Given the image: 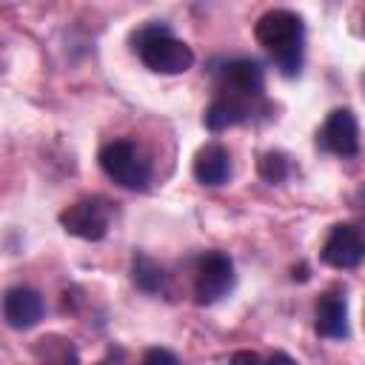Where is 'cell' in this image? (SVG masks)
<instances>
[{
	"label": "cell",
	"mask_w": 365,
	"mask_h": 365,
	"mask_svg": "<svg viewBox=\"0 0 365 365\" xmlns=\"http://www.w3.org/2000/svg\"><path fill=\"white\" fill-rule=\"evenodd\" d=\"M257 43L271 54L274 66L285 77H297L302 68V48H305V23L291 9H271L254 26Z\"/></svg>",
	"instance_id": "cell-1"
},
{
	"label": "cell",
	"mask_w": 365,
	"mask_h": 365,
	"mask_svg": "<svg viewBox=\"0 0 365 365\" xmlns=\"http://www.w3.org/2000/svg\"><path fill=\"white\" fill-rule=\"evenodd\" d=\"M131 43L145 68L157 74H182L194 66V51L188 43L177 40L165 23H145L131 34Z\"/></svg>",
	"instance_id": "cell-2"
},
{
	"label": "cell",
	"mask_w": 365,
	"mask_h": 365,
	"mask_svg": "<svg viewBox=\"0 0 365 365\" xmlns=\"http://www.w3.org/2000/svg\"><path fill=\"white\" fill-rule=\"evenodd\" d=\"M262 94H265V74L257 60L237 57L222 63V68L217 71V97L231 100L257 114L262 106Z\"/></svg>",
	"instance_id": "cell-3"
},
{
	"label": "cell",
	"mask_w": 365,
	"mask_h": 365,
	"mask_svg": "<svg viewBox=\"0 0 365 365\" xmlns=\"http://www.w3.org/2000/svg\"><path fill=\"white\" fill-rule=\"evenodd\" d=\"M100 168L108 180L128 191H143L151 180V163L145 160L143 148L131 140H111L97 154Z\"/></svg>",
	"instance_id": "cell-4"
},
{
	"label": "cell",
	"mask_w": 365,
	"mask_h": 365,
	"mask_svg": "<svg viewBox=\"0 0 365 365\" xmlns=\"http://www.w3.org/2000/svg\"><path fill=\"white\" fill-rule=\"evenodd\" d=\"M60 225L66 234L80 237L86 242H100L111 225V205L106 197H83L60 211Z\"/></svg>",
	"instance_id": "cell-5"
},
{
	"label": "cell",
	"mask_w": 365,
	"mask_h": 365,
	"mask_svg": "<svg viewBox=\"0 0 365 365\" xmlns=\"http://www.w3.org/2000/svg\"><path fill=\"white\" fill-rule=\"evenodd\" d=\"M234 288V262L222 251H205L197 262L194 274V294L200 305H211L222 299Z\"/></svg>",
	"instance_id": "cell-6"
},
{
	"label": "cell",
	"mask_w": 365,
	"mask_h": 365,
	"mask_svg": "<svg viewBox=\"0 0 365 365\" xmlns=\"http://www.w3.org/2000/svg\"><path fill=\"white\" fill-rule=\"evenodd\" d=\"M317 145L336 157H356L359 154V123L354 111L334 108L317 134Z\"/></svg>",
	"instance_id": "cell-7"
},
{
	"label": "cell",
	"mask_w": 365,
	"mask_h": 365,
	"mask_svg": "<svg viewBox=\"0 0 365 365\" xmlns=\"http://www.w3.org/2000/svg\"><path fill=\"white\" fill-rule=\"evenodd\" d=\"M365 257V242H362V234L359 228L348 225V222H339L331 228L328 240L322 242V251H319V259L336 271H348V268H356Z\"/></svg>",
	"instance_id": "cell-8"
},
{
	"label": "cell",
	"mask_w": 365,
	"mask_h": 365,
	"mask_svg": "<svg viewBox=\"0 0 365 365\" xmlns=\"http://www.w3.org/2000/svg\"><path fill=\"white\" fill-rule=\"evenodd\" d=\"M46 314L43 294L29 288V285H14L3 297V319L14 331H29L34 328Z\"/></svg>",
	"instance_id": "cell-9"
},
{
	"label": "cell",
	"mask_w": 365,
	"mask_h": 365,
	"mask_svg": "<svg viewBox=\"0 0 365 365\" xmlns=\"http://www.w3.org/2000/svg\"><path fill=\"white\" fill-rule=\"evenodd\" d=\"M314 328L319 336L325 339H345L348 336V302L342 291H325L317 299V311H314Z\"/></svg>",
	"instance_id": "cell-10"
},
{
	"label": "cell",
	"mask_w": 365,
	"mask_h": 365,
	"mask_svg": "<svg viewBox=\"0 0 365 365\" xmlns=\"http://www.w3.org/2000/svg\"><path fill=\"white\" fill-rule=\"evenodd\" d=\"M194 180L202 185H222L231 177V154L222 143H205L197 154H194Z\"/></svg>",
	"instance_id": "cell-11"
},
{
	"label": "cell",
	"mask_w": 365,
	"mask_h": 365,
	"mask_svg": "<svg viewBox=\"0 0 365 365\" xmlns=\"http://www.w3.org/2000/svg\"><path fill=\"white\" fill-rule=\"evenodd\" d=\"M248 120H254V111H248V108H242L231 100H222V97H214L211 106L202 114V123H205L208 131H225V128L248 123Z\"/></svg>",
	"instance_id": "cell-12"
},
{
	"label": "cell",
	"mask_w": 365,
	"mask_h": 365,
	"mask_svg": "<svg viewBox=\"0 0 365 365\" xmlns=\"http://www.w3.org/2000/svg\"><path fill=\"white\" fill-rule=\"evenodd\" d=\"M37 362L40 365H80V356L74 351V345L63 336H43L37 339Z\"/></svg>",
	"instance_id": "cell-13"
},
{
	"label": "cell",
	"mask_w": 365,
	"mask_h": 365,
	"mask_svg": "<svg viewBox=\"0 0 365 365\" xmlns=\"http://www.w3.org/2000/svg\"><path fill=\"white\" fill-rule=\"evenodd\" d=\"M131 282L143 294H157V291H163L165 274L148 254H134V259H131Z\"/></svg>",
	"instance_id": "cell-14"
},
{
	"label": "cell",
	"mask_w": 365,
	"mask_h": 365,
	"mask_svg": "<svg viewBox=\"0 0 365 365\" xmlns=\"http://www.w3.org/2000/svg\"><path fill=\"white\" fill-rule=\"evenodd\" d=\"M259 177L265 180V182H271V185H279V182H285L288 180V174H291V163H288V154H282V151H265L262 157H259Z\"/></svg>",
	"instance_id": "cell-15"
},
{
	"label": "cell",
	"mask_w": 365,
	"mask_h": 365,
	"mask_svg": "<svg viewBox=\"0 0 365 365\" xmlns=\"http://www.w3.org/2000/svg\"><path fill=\"white\" fill-rule=\"evenodd\" d=\"M140 365H180L177 354L168 351V348H148L140 359Z\"/></svg>",
	"instance_id": "cell-16"
},
{
	"label": "cell",
	"mask_w": 365,
	"mask_h": 365,
	"mask_svg": "<svg viewBox=\"0 0 365 365\" xmlns=\"http://www.w3.org/2000/svg\"><path fill=\"white\" fill-rule=\"evenodd\" d=\"M228 365H265V359L257 351H237V354H231Z\"/></svg>",
	"instance_id": "cell-17"
},
{
	"label": "cell",
	"mask_w": 365,
	"mask_h": 365,
	"mask_svg": "<svg viewBox=\"0 0 365 365\" xmlns=\"http://www.w3.org/2000/svg\"><path fill=\"white\" fill-rule=\"evenodd\" d=\"M265 365H297V359H294V356H288L285 351H274V354L265 359Z\"/></svg>",
	"instance_id": "cell-18"
},
{
	"label": "cell",
	"mask_w": 365,
	"mask_h": 365,
	"mask_svg": "<svg viewBox=\"0 0 365 365\" xmlns=\"http://www.w3.org/2000/svg\"><path fill=\"white\" fill-rule=\"evenodd\" d=\"M359 234H362V242H365V228H362V231H359Z\"/></svg>",
	"instance_id": "cell-19"
},
{
	"label": "cell",
	"mask_w": 365,
	"mask_h": 365,
	"mask_svg": "<svg viewBox=\"0 0 365 365\" xmlns=\"http://www.w3.org/2000/svg\"><path fill=\"white\" fill-rule=\"evenodd\" d=\"M97 365H108V362H97Z\"/></svg>",
	"instance_id": "cell-20"
}]
</instances>
